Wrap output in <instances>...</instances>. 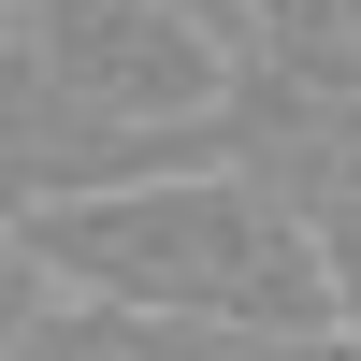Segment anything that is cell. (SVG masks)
Here are the masks:
<instances>
[{
  "label": "cell",
  "mask_w": 361,
  "mask_h": 361,
  "mask_svg": "<svg viewBox=\"0 0 361 361\" xmlns=\"http://www.w3.org/2000/svg\"><path fill=\"white\" fill-rule=\"evenodd\" d=\"M29 275L58 304H116V318H217V333H347L333 275H318L304 217L260 173L188 159V173H130L102 202H58L15 231Z\"/></svg>",
  "instance_id": "1"
},
{
  "label": "cell",
  "mask_w": 361,
  "mask_h": 361,
  "mask_svg": "<svg viewBox=\"0 0 361 361\" xmlns=\"http://www.w3.org/2000/svg\"><path fill=\"white\" fill-rule=\"evenodd\" d=\"M29 58L58 73V102H87L102 130L202 145L231 159V102H246V44L188 0H29Z\"/></svg>",
  "instance_id": "2"
}]
</instances>
